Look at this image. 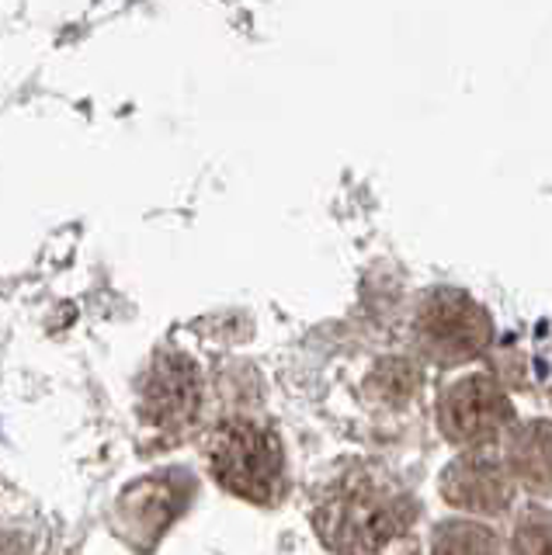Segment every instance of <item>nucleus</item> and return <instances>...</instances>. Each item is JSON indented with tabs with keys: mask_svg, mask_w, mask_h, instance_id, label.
<instances>
[{
	"mask_svg": "<svg viewBox=\"0 0 552 555\" xmlns=\"http://www.w3.org/2000/svg\"><path fill=\"white\" fill-rule=\"evenodd\" d=\"M413 340L438 364L473 361L493 340V320L470 292L431 288L413 312Z\"/></svg>",
	"mask_w": 552,
	"mask_h": 555,
	"instance_id": "nucleus-2",
	"label": "nucleus"
},
{
	"mask_svg": "<svg viewBox=\"0 0 552 555\" xmlns=\"http://www.w3.org/2000/svg\"><path fill=\"white\" fill-rule=\"evenodd\" d=\"M511 555H552V511L528 507L511 531Z\"/></svg>",
	"mask_w": 552,
	"mask_h": 555,
	"instance_id": "nucleus-11",
	"label": "nucleus"
},
{
	"mask_svg": "<svg viewBox=\"0 0 552 555\" xmlns=\"http://www.w3.org/2000/svg\"><path fill=\"white\" fill-rule=\"evenodd\" d=\"M431 555H504L500 538L487 525H473V520H445L435 531Z\"/></svg>",
	"mask_w": 552,
	"mask_h": 555,
	"instance_id": "nucleus-9",
	"label": "nucleus"
},
{
	"mask_svg": "<svg viewBox=\"0 0 552 555\" xmlns=\"http://www.w3.org/2000/svg\"><path fill=\"white\" fill-rule=\"evenodd\" d=\"M123 511L129 514L126 520L132 528H150V531H164L167 520H175V514L181 511V490L175 486V479H146L136 490L126 493Z\"/></svg>",
	"mask_w": 552,
	"mask_h": 555,
	"instance_id": "nucleus-8",
	"label": "nucleus"
},
{
	"mask_svg": "<svg viewBox=\"0 0 552 555\" xmlns=\"http://www.w3.org/2000/svg\"><path fill=\"white\" fill-rule=\"evenodd\" d=\"M418 503L393 476L355 468L317 507V531L341 555H413Z\"/></svg>",
	"mask_w": 552,
	"mask_h": 555,
	"instance_id": "nucleus-1",
	"label": "nucleus"
},
{
	"mask_svg": "<svg viewBox=\"0 0 552 555\" xmlns=\"http://www.w3.org/2000/svg\"><path fill=\"white\" fill-rule=\"evenodd\" d=\"M213 468L216 479L230 493L268 503L279 496L282 486V448L271 430L233 424L216 434L213 441Z\"/></svg>",
	"mask_w": 552,
	"mask_h": 555,
	"instance_id": "nucleus-3",
	"label": "nucleus"
},
{
	"mask_svg": "<svg viewBox=\"0 0 552 555\" xmlns=\"http://www.w3.org/2000/svg\"><path fill=\"white\" fill-rule=\"evenodd\" d=\"M514 424V406L490 375L452 382L438 399V427L452 444H493Z\"/></svg>",
	"mask_w": 552,
	"mask_h": 555,
	"instance_id": "nucleus-4",
	"label": "nucleus"
},
{
	"mask_svg": "<svg viewBox=\"0 0 552 555\" xmlns=\"http://www.w3.org/2000/svg\"><path fill=\"white\" fill-rule=\"evenodd\" d=\"M441 496L470 514H500L511 507L514 482L504 462H493L487 455H462L445 468Z\"/></svg>",
	"mask_w": 552,
	"mask_h": 555,
	"instance_id": "nucleus-5",
	"label": "nucleus"
},
{
	"mask_svg": "<svg viewBox=\"0 0 552 555\" xmlns=\"http://www.w3.org/2000/svg\"><path fill=\"white\" fill-rule=\"evenodd\" d=\"M504 468L522 490L535 496L552 493V424L528 421L514 427L504 448Z\"/></svg>",
	"mask_w": 552,
	"mask_h": 555,
	"instance_id": "nucleus-7",
	"label": "nucleus"
},
{
	"mask_svg": "<svg viewBox=\"0 0 552 555\" xmlns=\"http://www.w3.org/2000/svg\"><path fill=\"white\" fill-rule=\"evenodd\" d=\"M421 386V369L410 358H386L369 375V392L386 406H403Z\"/></svg>",
	"mask_w": 552,
	"mask_h": 555,
	"instance_id": "nucleus-10",
	"label": "nucleus"
},
{
	"mask_svg": "<svg viewBox=\"0 0 552 555\" xmlns=\"http://www.w3.org/2000/svg\"><path fill=\"white\" fill-rule=\"evenodd\" d=\"M198 410V375L192 361L178 354H164L153 361L150 378L143 386V413L164 430L184 427Z\"/></svg>",
	"mask_w": 552,
	"mask_h": 555,
	"instance_id": "nucleus-6",
	"label": "nucleus"
}]
</instances>
